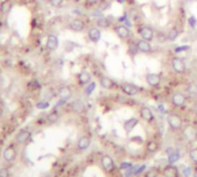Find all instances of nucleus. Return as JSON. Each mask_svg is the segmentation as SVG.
Listing matches in <instances>:
<instances>
[{"instance_id":"1","label":"nucleus","mask_w":197,"mask_h":177,"mask_svg":"<svg viewBox=\"0 0 197 177\" xmlns=\"http://www.w3.org/2000/svg\"><path fill=\"white\" fill-rule=\"evenodd\" d=\"M138 35L141 36V38L148 41H151L155 39V31L153 29L148 26H142L138 28Z\"/></svg>"},{"instance_id":"2","label":"nucleus","mask_w":197,"mask_h":177,"mask_svg":"<svg viewBox=\"0 0 197 177\" xmlns=\"http://www.w3.org/2000/svg\"><path fill=\"white\" fill-rule=\"evenodd\" d=\"M114 30H115V33L118 35L121 39H128L130 37V30L128 26H126L124 23H119L117 26H114Z\"/></svg>"},{"instance_id":"3","label":"nucleus","mask_w":197,"mask_h":177,"mask_svg":"<svg viewBox=\"0 0 197 177\" xmlns=\"http://www.w3.org/2000/svg\"><path fill=\"white\" fill-rule=\"evenodd\" d=\"M100 163H102L106 172H112L115 169V163H114L113 159L110 155H103L102 159H100Z\"/></svg>"},{"instance_id":"4","label":"nucleus","mask_w":197,"mask_h":177,"mask_svg":"<svg viewBox=\"0 0 197 177\" xmlns=\"http://www.w3.org/2000/svg\"><path fill=\"white\" fill-rule=\"evenodd\" d=\"M172 68H173V70L177 74H183L186 72V62H184L183 59H181V58H173L172 59Z\"/></svg>"},{"instance_id":"5","label":"nucleus","mask_w":197,"mask_h":177,"mask_svg":"<svg viewBox=\"0 0 197 177\" xmlns=\"http://www.w3.org/2000/svg\"><path fill=\"white\" fill-rule=\"evenodd\" d=\"M167 123L173 130H179L182 127V120L177 114H170L167 116Z\"/></svg>"},{"instance_id":"6","label":"nucleus","mask_w":197,"mask_h":177,"mask_svg":"<svg viewBox=\"0 0 197 177\" xmlns=\"http://www.w3.org/2000/svg\"><path fill=\"white\" fill-rule=\"evenodd\" d=\"M121 90L127 96H136L139 91V87L131 83H124V84H121Z\"/></svg>"},{"instance_id":"7","label":"nucleus","mask_w":197,"mask_h":177,"mask_svg":"<svg viewBox=\"0 0 197 177\" xmlns=\"http://www.w3.org/2000/svg\"><path fill=\"white\" fill-rule=\"evenodd\" d=\"M136 44H137L138 51L141 53L148 54V53H150L152 51V46L150 44V41H148V40H144L141 38V39L136 40Z\"/></svg>"},{"instance_id":"8","label":"nucleus","mask_w":197,"mask_h":177,"mask_svg":"<svg viewBox=\"0 0 197 177\" xmlns=\"http://www.w3.org/2000/svg\"><path fill=\"white\" fill-rule=\"evenodd\" d=\"M69 28H70V30L75 31V32H81V31L84 30L86 23L82 20H80V19H75L69 23Z\"/></svg>"},{"instance_id":"9","label":"nucleus","mask_w":197,"mask_h":177,"mask_svg":"<svg viewBox=\"0 0 197 177\" xmlns=\"http://www.w3.org/2000/svg\"><path fill=\"white\" fill-rule=\"evenodd\" d=\"M172 102L175 107H182L186 104V96L180 92H177L172 97Z\"/></svg>"},{"instance_id":"10","label":"nucleus","mask_w":197,"mask_h":177,"mask_svg":"<svg viewBox=\"0 0 197 177\" xmlns=\"http://www.w3.org/2000/svg\"><path fill=\"white\" fill-rule=\"evenodd\" d=\"M88 37L92 43H98L99 39L102 38V32L98 28H91L88 32Z\"/></svg>"},{"instance_id":"11","label":"nucleus","mask_w":197,"mask_h":177,"mask_svg":"<svg viewBox=\"0 0 197 177\" xmlns=\"http://www.w3.org/2000/svg\"><path fill=\"white\" fill-rule=\"evenodd\" d=\"M113 23V20H112V16L108 15V16H103L100 19H97V26L99 28H104V29H107L110 28Z\"/></svg>"},{"instance_id":"12","label":"nucleus","mask_w":197,"mask_h":177,"mask_svg":"<svg viewBox=\"0 0 197 177\" xmlns=\"http://www.w3.org/2000/svg\"><path fill=\"white\" fill-rule=\"evenodd\" d=\"M145 79L150 86H158L160 84V76L158 74H148Z\"/></svg>"},{"instance_id":"13","label":"nucleus","mask_w":197,"mask_h":177,"mask_svg":"<svg viewBox=\"0 0 197 177\" xmlns=\"http://www.w3.org/2000/svg\"><path fill=\"white\" fill-rule=\"evenodd\" d=\"M164 176L165 177H179V170H177V167L170 164V166L165 167Z\"/></svg>"},{"instance_id":"14","label":"nucleus","mask_w":197,"mask_h":177,"mask_svg":"<svg viewBox=\"0 0 197 177\" xmlns=\"http://www.w3.org/2000/svg\"><path fill=\"white\" fill-rule=\"evenodd\" d=\"M141 117L143 118L144 121H148V122H150L153 120V113L150 108H148V107H142L141 108Z\"/></svg>"},{"instance_id":"15","label":"nucleus","mask_w":197,"mask_h":177,"mask_svg":"<svg viewBox=\"0 0 197 177\" xmlns=\"http://www.w3.org/2000/svg\"><path fill=\"white\" fill-rule=\"evenodd\" d=\"M58 38L54 36V35H50L48 36V38H47V41H46V46H47V48L48 50H51V51H54L57 47H58Z\"/></svg>"},{"instance_id":"16","label":"nucleus","mask_w":197,"mask_h":177,"mask_svg":"<svg viewBox=\"0 0 197 177\" xmlns=\"http://www.w3.org/2000/svg\"><path fill=\"white\" fill-rule=\"evenodd\" d=\"M90 138L89 137H81L79 139V142H77V148L79 150H81V151H84V150H86L89 146H90Z\"/></svg>"},{"instance_id":"17","label":"nucleus","mask_w":197,"mask_h":177,"mask_svg":"<svg viewBox=\"0 0 197 177\" xmlns=\"http://www.w3.org/2000/svg\"><path fill=\"white\" fill-rule=\"evenodd\" d=\"M138 123V120L135 117H131L129 120H127L125 123H124V129L126 130V132H130L134 128H135V125Z\"/></svg>"},{"instance_id":"18","label":"nucleus","mask_w":197,"mask_h":177,"mask_svg":"<svg viewBox=\"0 0 197 177\" xmlns=\"http://www.w3.org/2000/svg\"><path fill=\"white\" fill-rule=\"evenodd\" d=\"M79 82L80 84H89L91 82V75L89 74L88 72H81L79 74Z\"/></svg>"},{"instance_id":"19","label":"nucleus","mask_w":197,"mask_h":177,"mask_svg":"<svg viewBox=\"0 0 197 177\" xmlns=\"http://www.w3.org/2000/svg\"><path fill=\"white\" fill-rule=\"evenodd\" d=\"M72 108L74 111H76V113H81V111H84L86 105H84L83 101H81V100H76V101H74V102L72 104Z\"/></svg>"},{"instance_id":"20","label":"nucleus","mask_w":197,"mask_h":177,"mask_svg":"<svg viewBox=\"0 0 197 177\" xmlns=\"http://www.w3.org/2000/svg\"><path fill=\"white\" fill-rule=\"evenodd\" d=\"M100 85H102V87L106 89V90H111V89H113V86H114V83H113L112 79L107 78V77H102V79H100Z\"/></svg>"},{"instance_id":"21","label":"nucleus","mask_w":197,"mask_h":177,"mask_svg":"<svg viewBox=\"0 0 197 177\" xmlns=\"http://www.w3.org/2000/svg\"><path fill=\"white\" fill-rule=\"evenodd\" d=\"M179 35H180L179 30H177V28H173V29H171V30L167 32L166 37H167V40H170V41H174L175 39H177Z\"/></svg>"},{"instance_id":"22","label":"nucleus","mask_w":197,"mask_h":177,"mask_svg":"<svg viewBox=\"0 0 197 177\" xmlns=\"http://www.w3.org/2000/svg\"><path fill=\"white\" fill-rule=\"evenodd\" d=\"M59 96L61 97L62 99H68L72 97V91H70V89L69 87H62V89H60L59 91Z\"/></svg>"},{"instance_id":"23","label":"nucleus","mask_w":197,"mask_h":177,"mask_svg":"<svg viewBox=\"0 0 197 177\" xmlns=\"http://www.w3.org/2000/svg\"><path fill=\"white\" fill-rule=\"evenodd\" d=\"M138 52H139V51H138L136 41H135V43H130V44H129V47H128V53L130 54L131 56H135V55H137Z\"/></svg>"},{"instance_id":"24","label":"nucleus","mask_w":197,"mask_h":177,"mask_svg":"<svg viewBox=\"0 0 197 177\" xmlns=\"http://www.w3.org/2000/svg\"><path fill=\"white\" fill-rule=\"evenodd\" d=\"M179 159H180V153L177 151H173L172 153L168 154V162L171 164L174 163V162H177Z\"/></svg>"},{"instance_id":"25","label":"nucleus","mask_w":197,"mask_h":177,"mask_svg":"<svg viewBox=\"0 0 197 177\" xmlns=\"http://www.w3.org/2000/svg\"><path fill=\"white\" fill-rule=\"evenodd\" d=\"M158 144L156 142H149L148 145H146V150L150 152V153H155V152L158 151Z\"/></svg>"},{"instance_id":"26","label":"nucleus","mask_w":197,"mask_h":177,"mask_svg":"<svg viewBox=\"0 0 197 177\" xmlns=\"http://www.w3.org/2000/svg\"><path fill=\"white\" fill-rule=\"evenodd\" d=\"M95 89H96V83H95V82H90V83L86 86L84 93H86V96H90L92 92L95 91Z\"/></svg>"},{"instance_id":"27","label":"nucleus","mask_w":197,"mask_h":177,"mask_svg":"<svg viewBox=\"0 0 197 177\" xmlns=\"http://www.w3.org/2000/svg\"><path fill=\"white\" fill-rule=\"evenodd\" d=\"M188 93L192 97H197V85L195 83H192L188 86Z\"/></svg>"},{"instance_id":"28","label":"nucleus","mask_w":197,"mask_h":177,"mask_svg":"<svg viewBox=\"0 0 197 177\" xmlns=\"http://www.w3.org/2000/svg\"><path fill=\"white\" fill-rule=\"evenodd\" d=\"M158 175H159V170L157 168H151L146 171L145 177H158Z\"/></svg>"},{"instance_id":"29","label":"nucleus","mask_w":197,"mask_h":177,"mask_svg":"<svg viewBox=\"0 0 197 177\" xmlns=\"http://www.w3.org/2000/svg\"><path fill=\"white\" fill-rule=\"evenodd\" d=\"M187 22H188V24H189V26H190L191 29H195V28H196V26H197L196 17H194V16H189L188 20H187Z\"/></svg>"},{"instance_id":"30","label":"nucleus","mask_w":197,"mask_h":177,"mask_svg":"<svg viewBox=\"0 0 197 177\" xmlns=\"http://www.w3.org/2000/svg\"><path fill=\"white\" fill-rule=\"evenodd\" d=\"M189 157H190L192 162L197 163V148H192V150L189 152Z\"/></svg>"},{"instance_id":"31","label":"nucleus","mask_w":197,"mask_h":177,"mask_svg":"<svg viewBox=\"0 0 197 177\" xmlns=\"http://www.w3.org/2000/svg\"><path fill=\"white\" fill-rule=\"evenodd\" d=\"M189 48H190V46H189V45L177 46V47H175V50H174V52H175V53H181V52H184V51H188Z\"/></svg>"},{"instance_id":"32","label":"nucleus","mask_w":197,"mask_h":177,"mask_svg":"<svg viewBox=\"0 0 197 177\" xmlns=\"http://www.w3.org/2000/svg\"><path fill=\"white\" fill-rule=\"evenodd\" d=\"M91 16H92V17H96V19H100V17H103V16H104V15H103V11H100V9L92 11Z\"/></svg>"},{"instance_id":"33","label":"nucleus","mask_w":197,"mask_h":177,"mask_svg":"<svg viewBox=\"0 0 197 177\" xmlns=\"http://www.w3.org/2000/svg\"><path fill=\"white\" fill-rule=\"evenodd\" d=\"M191 175V168L190 167H184L182 170V176L183 177H189Z\"/></svg>"},{"instance_id":"34","label":"nucleus","mask_w":197,"mask_h":177,"mask_svg":"<svg viewBox=\"0 0 197 177\" xmlns=\"http://www.w3.org/2000/svg\"><path fill=\"white\" fill-rule=\"evenodd\" d=\"M129 17H130V16H128V13H127V12H125V13H124V15H121V16L119 17L118 21L120 22V23H125L126 21L128 20Z\"/></svg>"},{"instance_id":"35","label":"nucleus","mask_w":197,"mask_h":177,"mask_svg":"<svg viewBox=\"0 0 197 177\" xmlns=\"http://www.w3.org/2000/svg\"><path fill=\"white\" fill-rule=\"evenodd\" d=\"M50 1L53 7H60L64 2V0H50Z\"/></svg>"},{"instance_id":"36","label":"nucleus","mask_w":197,"mask_h":177,"mask_svg":"<svg viewBox=\"0 0 197 177\" xmlns=\"http://www.w3.org/2000/svg\"><path fill=\"white\" fill-rule=\"evenodd\" d=\"M130 167H133V164L130 162H124V163H121V169H128Z\"/></svg>"},{"instance_id":"37","label":"nucleus","mask_w":197,"mask_h":177,"mask_svg":"<svg viewBox=\"0 0 197 177\" xmlns=\"http://www.w3.org/2000/svg\"><path fill=\"white\" fill-rule=\"evenodd\" d=\"M86 1L88 5H92V6H93V5H97L99 2V0H86Z\"/></svg>"},{"instance_id":"38","label":"nucleus","mask_w":197,"mask_h":177,"mask_svg":"<svg viewBox=\"0 0 197 177\" xmlns=\"http://www.w3.org/2000/svg\"><path fill=\"white\" fill-rule=\"evenodd\" d=\"M117 1H118L119 4H124V2H125L126 0H117Z\"/></svg>"},{"instance_id":"39","label":"nucleus","mask_w":197,"mask_h":177,"mask_svg":"<svg viewBox=\"0 0 197 177\" xmlns=\"http://www.w3.org/2000/svg\"><path fill=\"white\" fill-rule=\"evenodd\" d=\"M194 177H197V169L195 170V175H194Z\"/></svg>"},{"instance_id":"40","label":"nucleus","mask_w":197,"mask_h":177,"mask_svg":"<svg viewBox=\"0 0 197 177\" xmlns=\"http://www.w3.org/2000/svg\"><path fill=\"white\" fill-rule=\"evenodd\" d=\"M73 1H75V2H80L81 0H73Z\"/></svg>"}]
</instances>
